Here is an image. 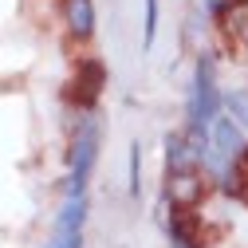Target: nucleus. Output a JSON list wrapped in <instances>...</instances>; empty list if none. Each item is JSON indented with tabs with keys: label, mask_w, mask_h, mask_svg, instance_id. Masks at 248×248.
<instances>
[{
	"label": "nucleus",
	"mask_w": 248,
	"mask_h": 248,
	"mask_svg": "<svg viewBox=\"0 0 248 248\" xmlns=\"http://www.w3.org/2000/svg\"><path fill=\"white\" fill-rule=\"evenodd\" d=\"M67 158H71V181H67V193H71V197H83L87 177H91V170H95V158H99V122H87V126L75 134Z\"/></svg>",
	"instance_id": "1"
},
{
	"label": "nucleus",
	"mask_w": 248,
	"mask_h": 248,
	"mask_svg": "<svg viewBox=\"0 0 248 248\" xmlns=\"http://www.w3.org/2000/svg\"><path fill=\"white\" fill-rule=\"evenodd\" d=\"M205 4H209L213 12H225V0H205Z\"/></svg>",
	"instance_id": "13"
},
{
	"label": "nucleus",
	"mask_w": 248,
	"mask_h": 248,
	"mask_svg": "<svg viewBox=\"0 0 248 248\" xmlns=\"http://www.w3.org/2000/svg\"><path fill=\"white\" fill-rule=\"evenodd\" d=\"M225 32L236 47L248 51V4H236V8H225Z\"/></svg>",
	"instance_id": "8"
},
{
	"label": "nucleus",
	"mask_w": 248,
	"mask_h": 248,
	"mask_svg": "<svg viewBox=\"0 0 248 248\" xmlns=\"http://www.w3.org/2000/svg\"><path fill=\"white\" fill-rule=\"evenodd\" d=\"M67 28L71 36H91L95 32V4L91 0H67Z\"/></svg>",
	"instance_id": "6"
},
{
	"label": "nucleus",
	"mask_w": 248,
	"mask_h": 248,
	"mask_svg": "<svg viewBox=\"0 0 248 248\" xmlns=\"http://www.w3.org/2000/svg\"><path fill=\"white\" fill-rule=\"evenodd\" d=\"M201 193H205V181H201L197 162H185V166L170 170L166 181H162V197H166L173 209H197Z\"/></svg>",
	"instance_id": "3"
},
{
	"label": "nucleus",
	"mask_w": 248,
	"mask_h": 248,
	"mask_svg": "<svg viewBox=\"0 0 248 248\" xmlns=\"http://www.w3.org/2000/svg\"><path fill=\"white\" fill-rule=\"evenodd\" d=\"M103 87H107V67L99 59H79L75 75H71V87H67V99L79 110H95V103L103 99Z\"/></svg>",
	"instance_id": "4"
},
{
	"label": "nucleus",
	"mask_w": 248,
	"mask_h": 248,
	"mask_svg": "<svg viewBox=\"0 0 248 248\" xmlns=\"http://www.w3.org/2000/svg\"><path fill=\"white\" fill-rule=\"evenodd\" d=\"M79 244H83L79 232H55V240H47L44 248H79Z\"/></svg>",
	"instance_id": "12"
},
{
	"label": "nucleus",
	"mask_w": 248,
	"mask_h": 248,
	"mask_svg": "<svg viewBox=\"0 0 248 248\" xmlns=\"http://www.w3.org/2000/svg\"><path fill=\"white\" fill-rule=\"evenodd\" d=\"M240 150H244V134H240V126H236L229 114L213 118V126H209V154H205V158L213 162V170L225 173L229 162L240 158Z\"/></svg>",
	"instance_id": "2"
},
{
	"label": "nucleus",
	"mask_w": 248,
	"mask_h": 248,
	"mask_svg": "<svg viewBox=\"0 0 248 248\" xmlns=\"http://www.w3.org/2000/svg\"><path fill=\"white\" fill-rule=\"evenodd\" d=\"M166 229H170V240L177 248H205V225H201L197 209H173L170 205Z\"/></svg>",
	"instance_id": "5"
},
{
	"label": "nucleus",
	"mask_w": 248,
	"mask_h": 248,
	"mask_svg": "<svg viewBox=\"0 0 248 248\" xmlns=\"http://www.w3.org/2000/svg\"><path fill=\"white\" fill-rule=\"evenodd\" d=\"M221 103L229 107V114H232L236 126H248V91H229Z\"/></svg>",
	"instance_id": "9"
},
{
	"label": "nucleus",
	"mask_w": 248,
	"mask_h": 248,
	"mask_svg": "<svg viewBox=\"0 0 248 248\" xmlns=\"http://www.w3.org/2000/svg\"><path fill=\"white\" fill-rule=\"evenodd\" d=\"M154 36H158V0H146V24H142V44L154 47Z\"/></svg>",
	"instance_id": "11"
},
{
	"label": "nucleus",
	"mask_w": 248,
	"mask_h": 248,
	"mask_svg": "<svg viewBox=\"0 0 248 248\" xmlns=\"http://www.w3.org/2000/svg\"><path fill=\"white\" fill-rule=\"evenodd\" d=\"M130 197H142V146L130 142Z\"/></svg>",
	"instance_id": "10"
},
{
	"label": "nucleus",
	"mask_w": 248,
	"mask_h": 248,
	"mask_svg": "<svg viewBox=\"0 0 248 248\" xmlns=\"http://www.w3.org/2000/svg\"><path fill=\"white\" fill-rule=\"evenodd\" d=\"M87 221V197H67V205L55 217V232H79Z\"/></svg>",
	"instance_id": "7"
}]
</instances>
